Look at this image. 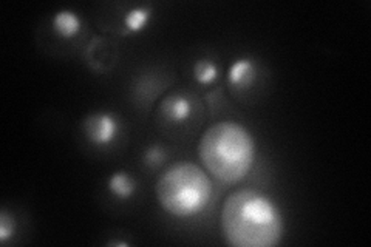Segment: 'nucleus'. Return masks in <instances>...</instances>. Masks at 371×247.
<instances>
[{
  "instance_id": "1",
  "label": "nucleus",
  "mask_w": 371,
  "mask_h": 247,
  "mask_svg": "<svg viewBox=\"0 0 371 247\" xmlns=\"http://www.w3.org/2000/svg\"><path fill=\"white\" fill-rule=\"evenodd\" d=\"M284 217L269 196L253 188L231 193L221 209L223 235L236 247H272L284 235Z\"/></svg>"
},
{
  "instance_id": "2",
  "label": "nucleus",
  "mask_w": 371,
  "mask_h": 247,
  "mask_svg": "<svg viewBox=\"0 0 371 247\" xmlns=\"http://www.w3.org/2000/svg\"><path fill=\"white\" fill-rule=\"evenodd\" d=\"M198 155L212 176L223 183H237L254 166L255 143L243 126L223 121L205 131L198 144Z\"/></svg>"
},
{
  "instance_id": "3",
  "label": "nucleus",
  "mask_w": 371,
  "mask_h": 247,
  "mask_svg": "<svg viewBox=\"0 0 371 247\" xmlns=\"http://www.w3.org/2000/svg\"><path fill=\"white\" fill-rule=\"evenodd\" d=\"M212 196V183L197 164L178 162L169 167L157 183V198L163 209L178 218L203 212Z\"/></svg>"
},
{
  "instance_id": "4",
  "label": "nucleus",
  "mask_w": 371,
  "mask_h": 247,
  "mask_svg": "<svg viewBox=\"0 0 371 247\" xmlns=\"http://www.w3.org/2000/svg\"><path fill=\"white\" fill-rule=\"evenodd\" d=\"M84 133L90 143L96 145H107L116 138L119 126L116 118L109 113H95L83 124Z\"/></svg>"
},
{
  "instance_id": "5",
  "label": "nucleus",
  "mask_w": 371,
  "mask_h": 247,
  "mask_svg": "<svg viewBox=\"0 0 371 247\" xmlns=\"http://www.w3.org/2000/svg\"><path fill=\"white\" fill-rule=\"evenodd\" d=\"M161 113L172 122H183L192 114V102L183 95H171L161 102Z\"/></svg>"
},
{
  "instance_id": "6",
  "label": "nucleus",
  "mask_w": 371,
  "mask_h": 247,
  "mask_svg": "<svg viewBox=\"0 0 371 247\" xmlns=\"http://www.w3.org/2000/svg\"><path fill=\"white\" fill-rule=\"evenodd\" d=\"M53 30L58 36L63 39H70V37L76 36L79 32L80 19L73 11H68V10L59 11L53 18Z\"/></svg>"
},
{
  "instance_id": "7",
  "label": "nucleus",
  "mask_w": 371,
  "mask_h": 247,
  "mask_svg": "<svg viewBox=\"0 0 371 247\" xmlns=\"http://www.w3.org/2000/svg\"><path fill=\"white\" fill-rule=\"evenodd\" d=\"M255 78V65L249 59H238L229 70V82L233 87H248Z\"/></svg>"
},
{
  "instance_id": "8",
  "label": "nucleus",
  "mask_w": 371,
  "mask_h": 247,
  "mask_svg": "<svg viewBox=\"0 0 371 247\" xmlns=\"http://www.w3.org/2000/svg\"><path fill=\"white\" fill-rule=\"evenodd\" d=\"M107 187L113 195L121 198V200H127V198H130L135 193L133 179L126 171L113 173L107 181Z\"/></svg>"
},
{
  "instance_id": "9",
  "label": "nucleus",
  "mask_w": 371,
  "mask_h": 247,
  "mask_svg": "<svg viewBox=\"0 0 371 247\" xmlns=\"http://www.w3.org/2000/svg\"><path fill=\"white\" fill-rule=\"evenodd\" d=\"M193 76L201 84H212L217 76H219V68H217V65L212 61L201 59L193 65Z\"/></svg>"
},
{
  "instance_id": "10",
  "label": "nucleus",
  "mask_w": 371,
  "mask_h": 247,
  "mask_svg": "<svg viewBox=\"0 0 371 247\" xmlns=\"http://www.w3.org/2000/svg\"><path fill=\"white\" fill-rule=\"evenodd\" d=\"M150 18L149 8H135L130 13L126 16L124 23L128 31H141Z\"/></svg>"
},
{
  "instance_id": "11",
  "label": "nucleus",
  "mask_w": 371,
  "mask_h": 247,
  "mask_svg": "<svg viewBox=\"0 0 371 247\" xmlns=\"http://www.w3.org/2000/svg\"><path fill=\"white\" fill-rule=\"evenodd\" d=\"M164 159H166V152L164 148L159 145H152L144 152V161H146L149 166H159Z\"/></svg>"
},
{
  "instance_id": "12",
  "label": "nucleus",
  "mask_w": 371,
  "mask_h": 247,
  "mask_svg": "<svg viewBox=\"0 0 371 247\" xmlns=\"http://www.w3.org/2000/svg\"><path fill=\"white\" fill-rule=\"evenodd\" d=\"M13 230L14 219L8 215L6 210H2V213H0V241L5 243L13 235Z\"/></svg>"
}]
</instances>
